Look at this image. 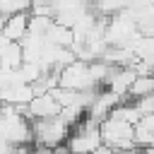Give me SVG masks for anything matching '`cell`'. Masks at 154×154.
<instances>
[{"instance_id":"1","label":"cell","mask_w":154,"mask_h":154,"mask_svg":"<svg viewBox=\"0 0 154 154\" xmlns=\"http://www.w3.org/2000/svg\"><path fill=\"white\" fill-rule=\"evenodd\" d=\"M31 132H34V144L36 149H53L55 144L65 142L70 135V125L60 118H34L31 120Z\"/></svg>"},{"instance_id":"2","label":"cell","mask_w":154,"mask_h":154,"mask_svg":"<svg viewBox=\"0 0 154 154\" xmlns=\"http://www.w3.org/2000/svg\"><path fill=\"white\" fill-rule=\"evenodd\" d=\"M67 147H70V154H91L103 140H101V130H99V123L91 120L89 116H84L77 125H72L70 135H67Z\"/></svg>"},{"instance_id":"3","label":"cell","mask_w":154,"mask_h":154,"mask_svg":"<svg viewBox=\"0 0 154 154\" xmlns=\"http://www.w3.org/2000/svg\"><path fill=\"white\" fill-rule=\"evenodd\" d=\"M99 130H101V140L103 144L113 147V149H130L135 147V125L123 120V118H113L108 116L106 120L99 123Z\"/></svg>"},{"instance_id":"4","label":"cell","mask_w":154,"mask_h":154,"mask_svg":"<svg viewBox=\"0 0 154 154\" xmlns=\"http://www.w3.org/2000/svg\"><path fill=\"white\" fill-rule=\"evenodd\" d=\"M58 87H67V89H96V82L89 72V63L87 60H72L70 65H65L60 70L58 77Z\"/></svg>"},{"instance_id":"5","label":"cell","mask_w":154,"mask_h":154,"mask_svg":"<svg viewBox=\"0 0 154 154\" xmlns=\"http://www.w3.org/2000/svg\"><path fill=\"white\" fill-rule=\"evenodd\" d=\"M60 101L55 99L53 91H46V94H38L34 96L29 103H26V118L34 120V118H53L60 113Z\"/></svg>"},{"instance_id":"6","label":"cell","mask_w":154,"mask_h":154,"mask_svg":"<svg viewBox=\"0 0 154 154\" xmlns=\"http://www.w3.org/2000/svg\"><path fill=\"white\" fill-rule=\"evenodd\" d=\"M118 103H120V96H118L113 89H108V91H96L91 106L87 108V116H89L91 120L101 123V120H106V118L111 116V111H113Z\"/></svg>"},{"instance_id":"7","label":"cell","mask_w":154,"mask_h":154,"mask_svg":"<svg viewBox=\"0 0 154 154\" xmlns=\"http://www.w3.org/2000/svg\"><path fill=\"white\" fill-rule=\"evenodd\" d=\"M29 31V10H22V12H14L7 17L5 22V29L2 34L10 38V41H22Z\"/></svg>"},{"instance_id":"8","label":"cell","mask_w":154,"mask_h":154,"mask_svg":"<svg viewBox=\"0 0 154 154\" xmlns=\"http://www.w3.org/2000/svg\"><path fill=\"white\" fill-rule=\"evenodd\" d=\"M46 38H48L51 43H55V46H67V48H72V43H75V31H72L70 26H63V24L53 22V26L48 29Z\"/></svg>"},{"instance_id":"9","label":"cell","mask_w":154,"mask_h":154,"mask_svg":"<svg viewBox=\"0 0 154 154\" xmlns=\"http://www.w3.org/2000/svg\"><path fill=\"white\" fill-rule=\"evenodd\" d=\"M149 94H154V75H137L135 82L128 89V96L135 101V99H142V96H149Z\"/></svg>"},{"instance_id":"10","label":"cell","mask_w":154,"mask_h":154,"mask_svg":"<svg viewBox=\"0 0 154 154\" xmlns=\"http://www.w3.org/2000/svg\"><path fill=\"white\" fill-rule=\"evenodd\" d=\"M22 63H24V48H22L19 41H12L5 48V53L0 55V65L2 67H10V70H17Z\"/></svg>"},{"instance_id":"11","label":"cell","mask_w":154,"mask_h":154,"mask_svg":"<svg viewBox=\"0 0 154 154\" xmlns=\"http://www.w3.org/2000/svg\"><path fill=\"white\" fill-rule=\"evenodd\" d=\"M53 17H46V14H29V36H36V38H41V36H46L48 34V29L53 26Z\"/></svg>"},{"instance_id":"12","label":"cell","mask_w":154,"mask_h":154,"mask_svg":"<svg viewBox=\"0 0 154 154\" xmlns=\"http://www.w3.org/2000/svg\"><path fill=\"white\" fill-rule=\"evenodd\" d=\"M135 106H137V111H140L142 116H149V113H154V94H149V96H142V99H135Z\"/></svg>"},{"instance_id":"13","label":"cell","mask_w":154,"mask_h":154,"mask_svg":"<svg viewBox=\"0 0 154 154\" xmlns=\"http://www.w3.org/2000/svg\"><path fill=\"white\" fill-rule=\"evenodd\" d=\"M5 22H7V14H2V12H0V31L5 29Z\"/></svg>"},{"instance_id":"14","label":"cell","mask_w":154,"mask_h":154,"mask_svg":"<svg viewBox=\"0 0 154 154\" xmlns=\"http://www.w3.org/2000/svg\"><path fill=\"white\" fill-rule=\"evenodd\" d=\"M91 154H94V152H91Z\"/></svg>"}]
</instances>
